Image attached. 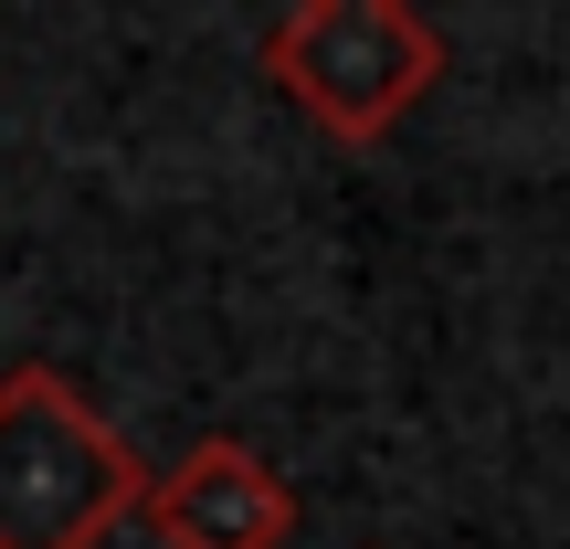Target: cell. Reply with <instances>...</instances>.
<instances>
[{
  "mask_svg": "<svg viewBox=\"0 0 570 549\" xmlns=\"http://www.w3.org/2000/svg\"><path fill=\"white\" fill-rule=\"evenodd\" d=\"M265 85L338 148H381L444 85V32L412 0H296L265 21Z\"/></svg>",
  "mask_w": 570,
  "mask_h": 549,
  "instance_id": "2",
  "label": "cell"
},
{
  "mask_svg": "<svg viewBox=\"0 0 570 549\" xmlns=\"http://www.w3.org/2000/svg\"><path fill=\"white\" fill-rule=\"evenodd\" d=\"M138 518L159 529V549H285L296 539V487L233 433H202L180 465L148 476Z\"/></svg>",
  "mask_w": 570,
  "mask_h": 549,
  "instance_id": "3",
  "label": "cell"
},
{
  "mask_svg": "<svg viewBox=\"0 0 570 549\" xmlns=\"http://www.w3.org/2000/svg\"><path fill=\"white\" fill-rule=\"evenodd\" d=\"M148 497V465L53 360L0 370V549H96Z\"/></svg>",
  "mask_w": 570,
  "mask_h": 549,
  "instance_id": "1",
  "label": "cell"
}]
</instances>
